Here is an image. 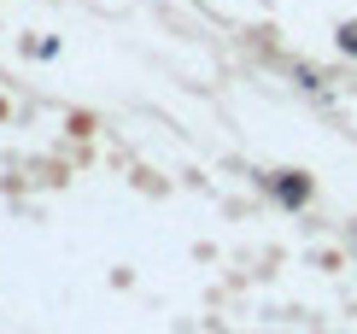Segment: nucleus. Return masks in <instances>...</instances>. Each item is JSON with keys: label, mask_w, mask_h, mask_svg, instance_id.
Wrapping results in <instances>:
<instances>
[{"label": "nucleus", "mask_w": 357, "mask_h": 334, "mask_svg": "<svg viewBox=\"0 0 357 334\" xmlns=\"http://www.w3.org/2000/svg\"><path fill=\"white\" fill-rule=\"evenodd\" d=\"M340 36H346V48L357 53V24H346V29H340Z\"/></svg>", "instance_id": "obj_1"}]
</instances>
